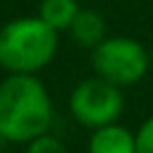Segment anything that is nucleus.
<instances>
[{
    "label": "nucleus",
    "mask_w": 153,
    "mask_h": 153,
    "mask_svg": "<svg viewBox=\"0 0 153 153\" xmlns=\"http://www.w3.org/2000/svg\"><path fill=\"white\" fill-rule=\"evenodd\" d=\"M26 148H29L31 153H57V151H65V143H62L60 139L50 136V134L45 131V134L36 136L33 141H29V143H26Z\"/></svg>",
    "instance_id": "nucleus-8"
},
{
    "label": "nucleus",
    "mask_w": 153,
    "mask_h": 153,
    "mask_svg": "<svg viewBox=\"0 0 153 153\" xmlns=\"http://www.w3.org/2000/svg\"><path fill=\"white\" fill-rule=\"evenodd\" d=\"M91 65L98 76H103L117 86H129L146 76L148 53L134 38L112 36V38H103L93 48Z\"/></svg>",
    "instance_id": "nucleus-3"
},
{
    "label": "nucleus",
    "mask_w": 153,
    "mask_h": 153,
    "mask_svg": "<svg viewBox=\"0 0 153 153\" xmlns=\"http://www.w3.org/2000/svg\"><path fill=\"white\" fill-rule=\"evenodd\" d=\"M72 38L86 48H96L103 38H105V22L98 12L93 10H79V14L74 17L72 26Z\"/></svg>",
    "instance_id": "nucleus-6"
},
{
    "label": "nucleus",
    "mask_w": 153,
    "mask_h": 153,
    "mask_svg": "<svg viewBox=\"0 0 153 153\" xmlns=\"http://www.w3.org/2000/svg\"><path fill=\"white\" fill-rule=\"evenodd\" d=\"M50 122V96L33 74L14 72L0 84V139L10 143H29L45 134Z\"/></svg>",
    "instance_id": "nucleus-1"
},
{
    "label": "nucleus",
    "mask_w": 153,
    "mask_h": 153,
    "mask_svg": "<svg viewBox=\"0 0 153 153\" xmlns=\"http://www.w3.org/2000/svg\"><path fill=\"white\" fill-rule=\"evenodd\" d=\"M122 105H124V100H122L120 86L103 76L81 81L69 96L72 117L91 129L115 122L122 112Z\"/></svg>",
    "instance_id": "nucleus-4"
},
{
    "label": "nucleus",
    "mask_w": 153,
    "mask_h": 153,
    "mask_svg": "<svg viewBox=\"0 0 153 153\" xmlns=\"http://www.w3.org/2000/svg\"><path fill=\"white\" fill-rule=\"evenodd\" d=\"M136 151L139 153H153V117H148L139 131H136Z\"/></svg>",
    "instance_id": "nucleus-9"
},
{
    "label": "nucleus",
    "mask_w": 153,
    "mask_h": 153,
    "mask_svg": "<svg viewBox=\"0 0 153 153\" xmlns=\"http://www.w3.org/2000/svg\"><path fill=\"white\" fill-rule=\"evenodd\" d=\"M76 14H79L76 0H43L41 10H38V17L43 22H48L55 31L69 29Z\"/></svg>",
    "instance_id": "nucleus-7"
},
{
    "label": "nucleus",
    "mask_w": 153,
    "mask_h": 153,
    "mask_svg": "<svg viewBox=\"0 0 153 153\" xmlns=\"http://www.w3.org/2000/svg\"><path fill=\"white\" fill-rule=\"evenodd\" d=\"M88 148L93 153H131V151H136V136L127 127L110 122V124L98 127L91 134Z\"/></svg>",
    "instance_id": "nucleus-5"
},
{
    "label": "nucleus",
    "mask_w": 153,
    "mask_h": 153,
    "mask_svg": "<svg viewBox=\"0 0 153 153\" xmlns=\"http://www.w3.org/2000/svg\"><path fill=\"white\" fill-rule=\"evenodd\" d=\"M57 31L41 17L12 19L0 29V67L10 74H36L53 62Z\"/></svg>",
    "instance_id": "nucleus-2"
}]
</instances>
